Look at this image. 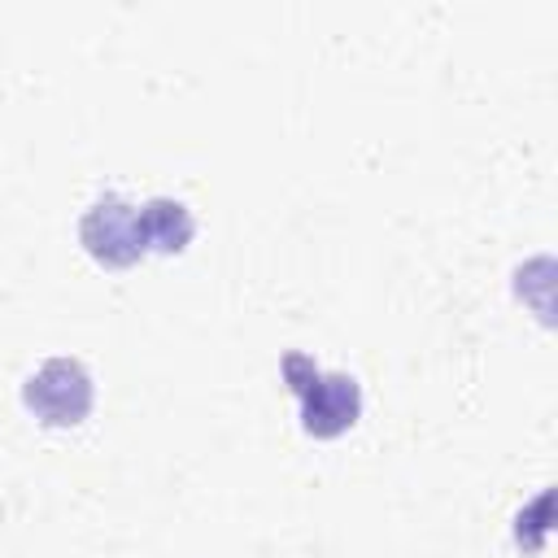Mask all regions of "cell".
Wrapping results in <instances>:
<instances>
[{
	"instance_id": "cell-1",
	"label": "cell",
	"mask_w": 558,
	"mask_h": 558,
	"mask_svg": "<svg viewBox=\"0 0 558 558\" xmlns=\"http://www.w3.org/2000/svg\"><path fill=\"white\" fill-rule=\"evenodd\" d=\"M279 371H283L288 388L301 401V427L310 436L331 440V436H340V432H349L357 423V414H362V388H357L353 375H344V371H318L314 357H305L296 349L283 353Z\"/></svg>"
},
{
	"instance_id": "cell-2",
	"label": "cell",
	"mask_w": 558,
	"mask_h": 558,
	"mask_svg": "<svg viewBox=\"0 0 558 558\" xmlns=\"http://www.w3.org/2000/svg\"><path fill=\"white\" fill-rule=\"evenodd\" d=\"M96 384L78 357H48L22 384V405L48 427H78L92 414Z\"/></svg>"
},
{
	"instance_id": "cell-3",
	"label": "cell",
	"mask_w": 558,
	"mask_h": 558,
	"mask_svg": "<svg viewBox=\"0 0 558 558\" xmlns=\"http://www.w3.org/2000/svg\"><path fill=\"white\" fill-rule=\"evenodd\" d=\"M78 240L100 266H135L148 253L144 227H140V205H131L122 192H100L83 209Z\"/></svg>"
},
{
	"instance_id": "cell-4",
	"label": "cell",
	"mask_w": 558,
	"mask_h": 558,
	"mask_svg": "<svg viewBox=\"0 0 558 558\" xmlns=\"http://www.w3.org/2000/svg\"><path fill=\"white\" fill-rule=\"evenodd\" d=\"M140 227H144V244L153 253H179L187 248V240L196 235V218L183 201L170 196H153L140 205Z\"/></svg>"
}]
</instances>
